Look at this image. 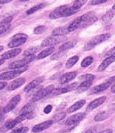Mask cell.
<instances>
[{
    "instance_id": "7dc6e473",
    "label": "cell",
    "mask_w": 115,
    "mask_h": 133,
    "mask_svg": "<svg viewBox=\"0 0 115 133\" xmlns=\"http://www.w3.org/2000/svg\"><path fill=\"white\" fill-rule=\"evenodd\" d=\"M53 110V106L51 105H48V106H46L44 109V112L46 114H49Z\"/></svg>"
},
{
    "instance_id": "603a6c76",
    "label": "cell",
    "mask_w": 115,
    "mask_h": 133,
    "mask_svg": "<svg viewBox=\"0 0 115 133\" xmlns=\"http://www.w3.org/2000/svg\"><path fill=\"white\" fill-rule=\"evenodd\" d=\"M26 38H17V39H12L11 42L8 43V46L9 48H15L21 45H23L26 42Z\"/></svg>"
},
{
    "instance_id": "f6af8a7d",
    "label": "cell",
    "mask_w": 115,
    "mask_h": 133,
    "mask_svg": "<svg viewBox=\"0 0 115 133\" xmlns=\"http://www.w3.org/2000/svg\"><path fill=\"white\" fill-rule=\"evenodd\" d=\"M5 113L3 111V108H0V125L3 123L5 118Z\"/></svg>"
},
{
    "instance_id": "d4e9b609",
    "label": "cell",
    "mask_w": 115,
    "mask_h": 133,
    "mask_svg": "<svg viewBox=\"0 0 115 133\" xmlns=\"http://www.w3.org/2000/svg\"><path fill=\"white\" fill-rule=\"evenodd\" d=\"M81 20H79V18H77L76 20L73 21V22L69 24V25L68 26V29L69 32H73L77 29V28H79V26H81Z\"/></svg>"
},
{
    "instance_id": "8d00e7d4",
    "label": "cell",
    "mask_w": 115,
    "mask_h": 133,
    "mask_svg": "<svg viewBox=\"0 0 115 133\" xmlns=\"http://www.w3.org/2000/svg\"><path fill=\"white\" fill-rule=\"evenodd\" d=\"M38 50H39V48H37V47H31V48H29L27 49L23 53V55L24 56H30V55H34L35 53L37 52L38 51Z\"/></svg>"
},
{
    "instance_id": "e575fe53",
    "label": "cell",
    "mask_w": 115,
    "mask_h": 133,
    "mask_svg": "<svg viewBox=\"0 0 115 133\" xmlns=\"http://www.w3.org/2000/svg\"><path fill=\"white\" fill-rule=\"evenodd\" d=\"M93 62V57L91 56H88L83 59L81 63V66L83 68L87 67L90 65Z\"/></svg>"
},
{
    "instance_id": "d6986e66",
    "label": "cell",
    "mask_w": 115,
    "mask_h": 133,
    "mask_svg": "<svg viewBox=\"0 0 115 133\" xmlns=\"http://www.w3.org/2000/svg\"><path fill=\"white\" fill-rule=\"evenodd\" d=\"M85 99H82V100L78 101L77 102L75 103L74 104H73L72 106H71L70 107L68 108L67 109V113L70 114V113H73L74 112L79 110L83 107L85 104Z\"/></svg>"
},
{
    "instance_id": "816d5d0a",
    "label": "cell",
    "mask_w": 115,
    "mask_h": 133,
    "mask_svg": "<svg viewBox=\"0 0 115 133\" xmlns=\"http://www.w3.org/2000/svg\"><path fill=\"white\" fill-rule=\"evenodd\" d=\"M108 81L110 82V83H112L113 82H115V76H113V77H111V78H110L109 80H108Z\"/></svg>"
},
{
    "instance_id": "bcb514c9",
    "label": "cell",
    "mask_w": 115,
    "mask_h": 133,
    "mask_svg": "<svg viewBox=\"0 0 115 133\" xmlns=\"http://www.w3.org/2000/svg\"><path fill=\"white\" fill-rule=\"evenodd\" d=\"M115 54V47H113V48H111L110 50H109L107 53L105 54L106 56H114Z\"/></svg>"
},
{
    "instance_id": "f35d334b",
    "label": "cell",
    "mask_w": 115,
    "mask_h": 133,
    "mask_svg": "<svg viewBox=\"0 0 115 133\" xmlns=\"http://www.w3.org/2000/svg\"><path fill=\"white\" fill-rule=\"evenodd\" d=\"M46 30V28L45 27V26L41 25V26H38L37 27H36L34 29V34H41L44 33L45 31Z\"/></svg>"
},
{
    "instance_id": "1f68e13d",
    "label": "cell",
    "mask_w": 115,
    "mask_h": 133,
    "mask_svg": "<svg viewBox=\"0 0 115 133\" xmlns=\"http://www.w3.org/2000/svg\"><path fill=\"white\" fill-rule=\"evenodd\" d=\"M66 116H67V114L65 112H63L54 115L52 121L53 122V123H57V122H60L63 118H65Z\"/></svg>"
},
{
    "instance_id": "f5cc1de1",
    "label": "cell",
    "mask_w": 115,
    "mask_h": 133,
    "mask_svg": "<svg viewBox=\"0 0 115 133\" xmlns=\"http://www.w3.org/2000/svg\"><path fill=\"white\" fill-rule=\"evenodd\" d=\"M111 92H112L115 93V83L112 85V87H111Z\"/></svg>"
},
{
    "instance_id": "11a10c76",
    "label": "cell",
    "mask_w": 115,
    "mask_h": 133,
    "mask_svg": "<svg viewBox=\"0 0 115 133\" xmlns=\"http://www.w3.org/2000/svg\"><path fill=\"white\" fill-rule=\"evenodd\" d=\"M3 49H4V47H3V46H0V52L2 51L3 50Z\"/></svg>"
},
{
    "instance_id": "2e32d148",
    "label": "cell",
    "mask_w": 115,
    "mask_h": 133,
    "mask_svg": "<svg viewBox=\"0 0 115 133\" xmlns=\"http://www.w3.org/2000/svg\"><path fill=\"white\" fill-rule=\"evenodd\" d=\"M77 76V73L76 71H72V72H69L65 73L62 75L60 78V84H66L69 83L71 81L76 78Z\"/></svg>"
},
{
    "instance_id": "83f0119b",
    "label": "cell",
    "mask_w": 115,
    "mask_h": 133,
    "mask_svg": "<svg viewBox=\"0 0 115 133\" xmlns=\"http://www.w3.org/2000/svg\"><path fill=\"white\" fill-rule=\"evenodd\" d=\"M34 111V106L32 104L29 103V104H26L23 108L21 109L20 112V114H27Z\"/></svg>"
},
{
    "instance_id": "4dcf8cb0",
    "label": "cell",
    "mask_w": 115,
    "mask_h": 133,
    "mask_svg": "<svg viewBox=\"0 0 115 133\" xmlns=\"http://www.w3.org/2000/svg\"><path fill=\"white\" fill-rule=\"evenodd\" d=\"M79 10H76L74 9L73 8H67L66 9L64 10V12H63L62 17H69L71 15H73L77 13Z\"/></svg>"
},
{
    "instance_id": "ab89813d",
    "label": "cell",
    "mask_w": 115,
    "mask_h": 133,
    "mask_svg": "<svg viewBox=\"0 0 115 133\" xmlns=\"http://www.w3.org/2000/svg\"><path fill=\"white\" fill-rule=\"evenodd\" d=\"M100 129V127L99 126H96V127H93L88 129H87L86 131H85L83 133H98L99 130Z\"/></svg>"
},
{
    "instance_id": "8fae6325",
    "label": "cell",
    "mask_w": 115,
    "mask_h": 133,
    "mask_svg": "<svg viewBox=\"0 0 115 133\" xmlns=\"http://www.w3.org/2000/svg\"><path fill=\"white\" fill-rule=\"evenodd\" d=\"M111 83L110 82L107 81L106 83H102L100 85H97V86L94 87L93 88H92L90 90V94L93 95V94H99V93H101L104 91H105V90L109 88L110 85Z\"/></svg>"
},
{
    "instance_id": "6f0895ef",
    "label": "cell",
    "mask_w": 115,
    "mask_h": 133,
    "mask_svg": "<svg viewBox=\"0 0 115 133\" xmlns=\"http://www.w3.org/2000/svg\"><path fill=\"white\" fill-rule=\"evenodd\" d=\"M112 9H113V10H115V4L113 6V7H112Z\"/></svg>"
},
{
    "instance_id": "f907efd6",
    "label": "cell",
    "mask_w": 115,
    "mask_h": 133,
    "mask_svg": "<svg viewBox=\"0 0 115 133\" xmlns=\"http://www.w3.org/2000/svg\"><path fill=\"white\" fill-rule=\"evenodd\" d=\"M12 0H0V4H6V3H8L12 1Z\"/></svg>"
},
{
    "instance_id": "9f6ffc18",
    "label": "cell",
    "mask_w": 115,
    "mask_h": 133,
    "mask_svg": "<svg viewBox=\"0 0 115 133\" xmlns=\"http://www.w3.org/2000/svg\"><path fill=\"white\" fill-rule=\"evenodd\" d=\"M27 1H29V0H20V2H26Z\"/></svg>"
},
{
    "instance_id": "cb8c5ba5",
    "label": "cell",
    "mask_w": 115,
    "mask_h": 133,
    "mask_svg": "<svg viewBox=\"0 0 115 133\" xmlns=\"http://www.w3.org/2000/svg\"><path fill=\"white\" fill-rule=\"evenodd\" d=\"M111 115V113L108 111H104L98 114L95 117V120L96 122H102L107 120Z\"/></svg>"
},
{
    "instance_id": "9a60e30c",
    "label": "cell",
    "mask_w": 115,
    "mask_h": 133,
    "mask_svg": "<svg viewBox=\"0 0 115 133\" xmlns=\"http://www.w3.org/2000/svg\"><path fill=\"white\" fill-rule=\"evenodd\" d=\"M67 8V6L64 5V6H61L56 8L50 14L49 18L51 19H57L60 18V17H62L63 12Z\"/></svg>"
},
{
    "instance_id": "60d3db41",
    "label": "cell",
    "mask_w": 115,
    "mask_h": 133,
    "mask_svg": "<svg viewBox=\"0 0 115 133\" xmlns=\"http://www.w3.org/2000/svg\"><path fill=\"white\" fill-rule=\"evenodd\" d=\"M29 131V128L27 127H22L20 128L15 129L10 133H27Z\"/></svg>"
},
{
    "instance_id": "30bf717a",
    "label": "cell",
    "mask_w": 115,
    "mask_h": 133,
    "mask_svg": "<svg viewBox=\"0 0 115 133\" xmlns=\"http://www.w3.org/2000/svg\"><path fill=\"white\" fill-rule=\"evenodd\" d=\"M53 124V122L52 120H48V121L44 122L43 123H39L38 125L34 126L32 129V131L34 133L41 132V131H44L45 129L49 128Z\"/></svg>"
},
{
    "instance_id": "836d02e7",
    "label": "cell",
    "mask_w": 115,
    "mask_h": 133,
    "mask_svg": "<svg viewBox=\"0 0 115 133\" xmlns=\"http://www.w3.org/2000/svg\"><path fill=\"white\" fill-rule=\"evenodd\" d=\"M113 15H114V12H113V10H109L102 17V21L105 23H109L111 20Z\"/></svg>"
},
{
    "instance_id": "7c38bea8",
    "label": "cell",
    "mask_w": 115,
    "mask_h": 133,
    "mask_svg": "<svg viewBox=\"0 0 115 133\" xmlns=\"http://www.w3.org/2000/svg\"><path fill=\"white\" fill-rule=\"evenodd\" d=\"M26 80L23 78H20L17 79L12 82H11L8 87L9 90H14L15 89L19 88L25 83Z\"/></svg>"
},
{
    "instance_id": "9c48e42d",
    "label": "cell",
    "mask_w": 115,
    "mask_h": 133,
    "mask_svg": "<svg viewBox=\"0 0 115 133\" xmlns=\"http://www.w3.org/2000/svg\"><path fill=\"white\" fill-rule=\"evenodd\" d=\"M106 99H107V98H106L105 96H104V97H100L99 98H97L95 99V100H93L92 102H91L88 104V106H87L86 111L89 112H91L92 111H93L94 109H96L97 108H98L99 106H101V105L105 102L106 101Z\"/></svg>"
},
{
    "instance_id": "52a82bcc",
    "label": "cell",
    "mask_w": 115,
    "mask_h": 133,
    "mask_svg": "<svg viewBox=\"0 0 115 133\" xmlns=\"http://www.w3.org/2000/svg\"><path fill=\"white\" fill-rule=\"evenodd\" d=\"M86 116V114L85 113H78L74 114L69 117L65 122L66 125L71 126L79 123L81 120H82Z\"/></svg>"
},
{
    "instance_id": "484cf974",
    "label": "cell",
    "mask_w": 115,
    "mask_h": 133,
    "mask_svg": "<svg viewBox=\"0 0 115 133\" xmlns=\"http://www.w3.org/2000/svg\"><path fill=\"white\" fill-rule=\"evenodd\" d=\"M75 45H76V42H68L63 43L59 47V50H60V51H65L73 48L75 46Z\"/></svg>"
},
{
    "instance_id": "f1b7e54d",
    "label": "cell",
    "mask_w": 115,
    "mask_h": 133,
    "mask_svg": "<svg viewBox=\"0 0 115 133\" xmlns=\"http://www.w3.org/2000/svg\"><path fill=\"white\" fill-rule=\"evenodd\" d=\"M45 6H46V4H45V3H40V4L36 5V6H35L34 7H32V8L29 9L28 10H27L26 14L27 15L32 14L34 13V12L38 11V10L44 8Z\"/></svg>"
},
{
    "instance_id": "7a4b0ae2",
    "label": "cell",
    "mask_w": 115,
    "mask_h": 133,
    "mask_svg": "<svg viewBox=\"0 0 115 133\" xmlns=\"http://www.w3.org/2000/svg\"><path fill=\"white\" fill-rule=\"evenodd\" d=\"M28 65H25L23 67H21L20 69L13 71H8V72L3 73L0 75V80L2 81H8V80L12 79L17 78L19 75H20L22 73L24 72L28 69Z\"/></svg>"
},
{
    "instance_id": "db71d44e",
    "label": "cell",
    "mask_w": 115,
    "mask_h": 133,
    "mask_svg": "<svg viewBox=\"0 0 115 133\" xmlns=\"http://www.w3.org/2000/svg\"><path fill=\"white\" fill-rule=\"evenodd\" d=\"M4 62V59H0V65H2Z\"/></svg>"
},
{
    "instance_id": "680465c9",
    "label": "cell",
    "mask_w": 115,
    "mask_h": 133,
    "mask_svg": "<svg viewBox=\"0 0 115 133\" xmlns=\"http://www.w3.org/2000/svg\"><path fill=\"white\" fill-rule=\"evenodd\" d=\"M1 8V4H0V8Z\"/></svg>"
},
{
    "instance_id": "ba28073f",
    "label": "cell",
    "mask_w": 115,
    "mask_h": 133,
    "mask_svg": "<svg viewBox=\"0 0 115 133\" xmlns=\"http://www.w3.org/2000/svg\"><path fill=\"white\" fill-rule=\"evenodd\" d=\"M21 100V97L20 95H17L15 96L10 99V101L9 102L8 104L3 108V111L5 114L8 113L12 111L13 109H15V107L17 106V104L20 103Z\"/></svg>"
},
{
    "instance_id": "681fc988",
    "label": "cell",
    "mask_w": 115,
    "mask_h": 133,
    "mask_svg": "<svg viewBox=\"0 0 115 133\" xmlns=\"http://www.w3.org/2000/svg\"><path fill=\"white\" fill-rule=\"evenodd\" d=\"M112 132H113L112 129H105V130L101 131V132H99L98 133H112Z\"/></svg>"
},
{
    "instance_id": "3957f363",
    "label": "cell",
    "mask_w": 115,
    "mask_h": 133,
    "mask_svg": "<svg viewBox=\"0 0 115 133\" xmlns=\"http://www.w3.org/2000/svg\"><path fill=\"white\" fill-rule=\"evenodd\" d=\"M54 89V85H50L44 89H41L33 96L32 99H31V102L35 103L40 100V99H42L43 98L46 97L53 92Z\"/></svg>"
},
{
    "instance_id": "ffe728a7",
    "label": "cell",
    "mask_w": 115,
    "mask_h": 133,
    "mask_svg": "<svg viewBox=\"0 0 115 133\" xmlns=\"http://www.w3.org/2000/svg\"><path fill=\"white\" fill-rule=\"evenodd\" d=\"M92 82L91 81H83L79 85H78L76 89V91L78 94L84 92L91 86Z\"/></svg>"
},
{
    "instance_id": "277c9868",
    "label": "cell",
    "mask_w": 115,
    "mask_h": 133,
    "mask_svg": "<svg viewBox=\"0 0 115 133\" xmlns=\"http://www.w3.org/2000/svg\"><path fill=\"white\" fill-rule=\"evenodd\" d=\"M35 55H30L26 56L24 59H21V60L16 61L14 62H12L11 64L9 65V69H18L21 67L26 65L29 63H30L34 60Z\"/></svg>"
},
{
    "instance_id": "ee69618b",
    "label": "cell",
    "mask_w": 115,
    "mask_h": 133,
    "mask_svg": "<svg viewBox=\"0 0 115 133\" xmlns=\"http://www.w3.org/2000/svg\"><path fill=\"white\" fill-rule=\"evenodd\" d=\"M107 1V0H91L89 4L90 5H93V6H94V5H98L102 4V3H104Z\"/></svg>"
},
{
    "instance_id": "f546056e",
    "label": "cell",
    "mask_w": 115,
    "mask_h": 133,
    "mask_svg": "<svg viewBox=\"0 0 115 133\" xmlns=\"http://www.w3.org/2000/svg\"><path fill=\"white\" fill-rule=\"evenodd\" d=\"M10 28V24L5 22L4 20L0 23V36L4 34Z\"/></svg>"
},
{
    "instance_id": "d590c367",
    "label": "cell",
    "mask_w": 115,
    "mask_h": 133,
    "mask_svg": "<svg viewBox=\"0 0 115 133\" xmlns=\"http://www.w3.org/2000/svg\"><path fill=\"white\" fill-rule=\"evenodd\" d=\"M95 76L92 74H85L82 76H81L79 78V79L82 81H91L92 82L95 79Z\"/></svg>"
},
{
    "instance_id": "7bdbcfd3",
    "label": "cell",
    "mask_w": 115,
    "mask_h": 133,
    "mask_svg": "<svg viewBox=\"0 0 115 133\" xmlns=\"http://www.w3.org/2000/svg\"><path fill=\"white\" fill-rule=\"evenodd\" d=\"M64 51H60L59 52H57V53H55L54 55H53L51 57V59H53V60H57V59H60L61 57H62L63 55Z\"/></svg>"
},
{
    "instance_id": "7402d4cb",
    "label": "cell",
    "mask_w": 115,
    "mask_h": 133,
    "mask_svg": "<svg viewBox=\"0 0 115 133\" xmlns=\"http://www.w3.org/2000/svg\"><path fill=\"white\" fill-rule=\"evenodd\" d=\"M54 50L55 49L54 47H50V48L45 49V50H43L42 51L38 54L37 57V59H42L45 58V57L51 55V54H53L54 51Z\"/></svg>"
},
{
    "instance_id": "e0dca14e",
    "label": "cell",
    "mask_w": 115,
    "mask_h": 133,
    "mask_svg": "<svg viewBox=\"0 0 115 133\" xmlns=\"http://www.w3.org/2000/svg\"><path fill=\"white\" fill-rule=\"evenodd\" d=\"M21 50L20 48H16L13 49V50L8 51L4 54L1 55V57L3 59H11L12 57H14L17 56H18L19 54L21 53Z\"/></svg>"
},
{
    "instance_id": "c3c4849f",
    "label": "cell",
    "mask_w": 115,
    "mask_h": 133,
    "mask_svg": "<svg viewBox=\"0 0 115 133\" xmlns=\"http://www.w3.org/2000/svg\"><path fill=\"white\" fill-rule=\"evenodd\" d=\"M7 84H8L5 83V82H0V90L5 88V87H6Z\"/></svg>"
},
{
    "instance_id": "b9f144b4",
    "label": "cell",
    "mask_w": 115,
    "mask_h": 133,
    "mask_svg": "<svg viewBox=\"0 0 115 133\" xmlns=\"http://www.w3.org/2000/svg\"><path fill=\"white\" fill-rule=\"evenodd\" d=\"M12 39H17V38H26L27 39L28 38V36L26 34H23V33H18V34H15L11 38Z\"/></svg>"
},
{
    "instance_id": "5bb4252c",
    "label": "cell",
    "mask_w": 115,
    "mask_h": 133,
    "mask_svg": "<svg viewBox=\"0 0 115 133\" xmlns=\"http://www.w3.org/2000/svg\"><path fill=\"white\" fill-rule=\"evenodd\" d=\"M115 61V55L111 56L108 57L107 58L102 61V62L100 64V65L98 66V71H103L107 69L110 65L112 64Z\"/></svg>"
},
{
    "instance_id": "74e56055",
    "label": "cell",
    "mask_w": 115,
    "mask_h": 133,
    "mask_svg": "<svg viewBox=\"0 0 115 133\" xmlns=\"http://www.w3.org/2000/svg\"><path fill=\"white\" fill-rule=\"evenodd\" d=\"M17 124L18 123H17L15 120H9V121H8L5 123L4 127L6 130H9V129H13Z\"/></svg>"
},
{
    "instance_id": "4316f807",
    "label": "cell",
    "mask_w": 115,
    "mask_h": 133,
    "mask_svg": "<svg viewBox=\"0 0 115 133\" xmlns=\"http://www.w3.org/2000/svg\"><path fill=\"white\" fill-rule=\"evenodd\" d=\"M78 61H79V56H74L71 57L66 63V68L68 69H71L78 62Z\"/></svg>"
},
{
    "instance_id": "4fadbf2b",
    "label": "cell",
    "mask_w": 115,
    "mask_h": 133,
    "mask_svg": "<svg viewBox=\"0 0 115 133\" xmlns=\"http://www.w3.org/2000/svg\"><path fill=\"white\" fill-rule=\"evenodd\" d=\"M43 80H44V78L43 77H38L35 79L34 80H33L32 81H31L30 83L28 84L26 86L24 87V92H28L29 91L32 90V89L35 88L36 87H37L40 84L42 83Z\"/></svg>"
},
{
    "instance_id": "8992f818",
    "label": "cell",
    "mask_w": 115,
    "mask_h": 133,
    "mask_svg": "<svg viewBox=\"0 0 115 133\" xmlns=\"http://www.w3.org/2000/svg\"><path fill=\"white\" fill-rule=\"evenodd\" d=\"M78 86V84L76 83L71 84L68 85L67 86L65 87H63V88H59L54 89L53 92L51 93L53 95H61V94H65V93L69 92L71 91H73L77 89V87Z\"/></svg>"
},
{
    "instance_id": "6da1fadb",
    "label": "cell",
    "mask_w": 115,
    "mask_h": 133,
    "mask_svg": "<svg viewBox=\"0 0 115 133\" xmlns=\"http://www.w3.org/2000/svg\"><path fill=\"white\" fill-rule=\"evenodd\" d=\"M111 37V34L109 33H105V34H102L99 36H97L93 38L88 42L84 46L85 51H90L95 47L96 45L100 44L103 42L107 41Z\"/></svg>"
},
{
    "instance_id": "44dd1931",
    "label": "cell",
    "mask_w": 115,
    "mask_h": 133,
    "mask_svg": "<svg viewBox=\"0 0 115 133\" xmlns=\"http://www.w3.org/2000/svg\"><path fill=\"white\" fill-rule=\"evenodd\" d=\"M69 33L68 27H61L57 28L52 32V35L53 36H63L66 34H68Z\"/></svg>"
},
{
    "instance_id": "5b68a950",
    "label": "cell",
    "mask_w": 115,
    "mask_h": 133,
    "mask_svg": "<svg viewBox=\"0 0 115 133\" xmlns=\"http://www.w3.org/2000/svg\"><path fill=\"white\" fill-rule=\"evenodd\" d=\"M65 40L66 37L63 36H54L52 37H48L43 41V42L41 43V46H54V45L59 44V43L65 41Z\"/></svg>"
},
{
    "instance_id": "ac0fdd59",
    "label": "cell",
    "mask_w": 115,
    "mask_h": 133,
    "mask_svg": "<svg viewBox=\"0 0 115 133\" xmlns=\"http://www.w3.org/2000/svg\"><path fill=\"white\" fill-rule=\"evenodd\" d=\"M36 114L34 111L31 112L27 113V114H20L18 117H17L15 119V121L17 122V123H20L21 122L24 121L25 120H31V119H33L35 117Z\"/></svg>"
},
{
    "instance_id": "d6a6232c",
    "label": "cell",
    "mask_w": 115,
    "mask_h": 133,
    "mask_svg": "<svg viewBox=\"0 0 115 133\" xmlns=\"http://www.w3.org/2000/svg\"><path fill=\"white\" fill-rule=\"evenodd\" d=\"M87 1V0H75L74 3H73L72 8L74 9L79 10L80 8L82 6H83L86 3Z\"/></svg>"
}]
</instances>
